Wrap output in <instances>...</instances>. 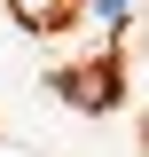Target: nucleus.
Returning <instances> with one entry per match:
<instances>
[{
  "mask_svg": "<svg viewBox=\"0 0 149 157\" xmlns=\"http://www.w3.org/2000/svg\"><path fill=\"white\" fill-rule=\"evenodd\" d=\"M63 8H71V0H24V16H39V24H47V16H63Z\"/></svg>",
  "mask_w": 149,
  "mask_h": 157,
  "instance_id": "f257e3e1",
  "label": "nucleus"
}]
</instances>
